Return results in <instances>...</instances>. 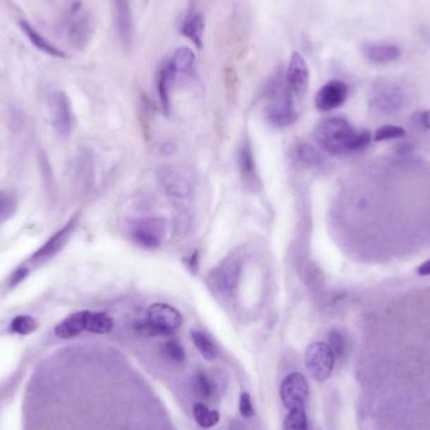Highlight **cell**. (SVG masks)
<instances>
[{
    "label": "cell",
    "mask_w": 430,
    "mask_h": 430,
    "mask_svg": "<svg viewBox=\"0 0 430 430\" xmlns=\"http://www.w3.org/2000/svg\"><path fill=\"white\" fill-rule=\"evenodd\" d=\"M314 140L321 149L331 155H351L371 145V133L355 130L343 117H330L314 128Z\"/></svg>",
    "instance_id": "cell-1"
},
{
    "label": "cell",
    "mask_w": 430,
    "mask_h": 430,
    "mask_svg": "<svg viewBox=\"0 0 430 430\" xmlns=\"http://www.w3.org/2000/svg\"><path fill=\"white\" fill-rule=\"evenodd\" d=\"M245 253L237 250L228 254L216 267L210 272L209 285L221 296H232L238 287L245 267Z\"/></svg>",
    "instance_id": "cell-2"
},
{
    "label": "cell",
    "mask_w": 430,
    "mask_h": 430,
    "mask_svg": "<svg viewBox=\"0 0 430 430\" xmlns=\"http://www.w3.org/2000/svg\"><path fill=\"white\" fill-rule=\"evenodd\" d=\"M183 322L181 314L166 303H155L147 311V320L139 322L136 330L146 336H169Z\"/></svg>",
    "instance_id": "cell-3"
},
{
    "label": "cell",
    "mask_w": 430,
    "mask_h": 430,
    "mask_svg": "<svg viewBox=\"0 0 430 430\" xmlns=\"http://www.w3.org/2000/svg\"><path fill=\"white\" fill-rule=\"evenodd\" d=\"M157 181L171 198H190L195 190V175L184 165L163 166L157 171Z\"/></svg>",
    "instance_id": "cell-4"
},
{
    "label": "cell",
    "mask_w": 430,
    "mask_h": 430,
    "mask_svg": "<svg viewBox=\"0 0 430 430\" xmlns=\"http://www.w3.org/2000/svg\"><path fill=\"white\" fill-rule=\"evenodd\" d=\"M295 99L285 83V77H276L271 88V104L268 106V118L277 126H290L296 121L297 112L293 105Z\"/></svg>",
    "instance_id": "cell-5"
},
{
    "label": "cell",
    "mask_w": 430,
    "mask_h": 430,
    "mask_svg": "<svg viewBox=\"0 0 430 430\" xmlns=\"http://www.w3.org/2000/svg\"><path fill=\"white\" fill-rule=\"evenodd\" d=\"M335 355L328 343L324 341L311 343L305 355V364L308 374L314 381L324 383L331 376L335 367Z\"/></svg>",
    "instance_id": "cell-6"
},
{
    "label": "cell",
    "mask_w": 430,
    "mask_h": 430,
    "mask_svg": "<svg viewBox=\"0 0 430 430\" xmlns=\"http://www.w3.org/2000/svg\"><path fill=\"white\" fill-rule=\"evenodd\" d=\"M166 233V221L163 218H142L130 226V234L135 243L155 250L163 245Z\"/></svg>",
    "instance_id": "cell-7"
},
{
    "label": "cell",
    "mask_w": 430,
    "mask_h": 430,
    "mask_svg": "<svg viewBox=\"0 0 430 430\" xmlns=\"http://www.w3.org/2000/svg\"><path fill=\"white\" fill-rule=\"evenodd\" d=\"M281 398L288 410L305 409L308 399V383L302 374L292 372L283 380Z\"/></svg>",
    "instance_id": "cell-8"
},
{
    "label": "cell",
    "mask_w": 430,
    "mask_h": 430,
    "mask_svg": "<svg viewBox=\"0 0 430 430\" xmlns=\"http://www.w3.org/2000/svg\"><path fill=\"white\" fill-rule=\"evenodd\" d=\"M285 83L293 99H302L303 94L307 92L309 70L301 53H292L285 73Z\"/></svg>",
    "instance_id": "cell-9"
},
{
    "label": "cell",
    "mask_w": 430,
    "mask_h": 430,
    "mask_svg": "<svg viewBox=\"0 0 430 430\" xmlns=\"http://www.w3.org/2000/svg\"><path fill=\"white\" fill-rule=\"evenodd\" d=\"M94 24L91 14L81 9H70V20L67 30L68 41L78 51L86 48L92 38Z\"/></svg>",
    "instance_id": "cell-10"
},
{
    "label": "cell",
    "mask_w": 430,
    "mask_h": 430,
    "mask_svg": "<svg viewBox=\"0 0 430 430\" xmlns=\"http://www.w3.org/2000/svg\"><path fill=\"white\" fill-rule=\"evenodd\" d=\"M404 99L405 96L400 87L389 82H380L372 90L370 102L380 112L391 113L400 110Z\"/></svg>",
    "instance_id": "cell-11"
},
{
    "label": "cell",
    "mask_w": 430,
    "mask_h": 430,
    "mask_svg": "<svg viewBox=\"0 0 430 430\" xmlns=\"http://www.w3.org/2000/svg\"><path fill=\"white\" fill-rule=\"evenodd\" d=\"M112 13L117 38L123 48H130L134 39V19L128 0H112Z\"/></svg>",
    "instance_id": "cell-12"
},
{
    "label": "cell",
    "mask_w": 430,
    "mask_h": 430,
    "mask_svg": "<svg viewBox=\"0 0 430 430\" xmlns=\"http://www.w3.org/2000/svg\"><path fill=\"white\" fill-rule=\"evenodd\" d=\"M349 96V87L343 81L333 80L327 82L320 88V91L316 94L314 104L320 111H333L341 107L346 102Z\"/></svg>",
    "instance_id": "cell-13"
},
{
    "label": "cell",
    "mask_w": 430,
    "mask_h": 430,
    "mask_svg": "<svg viewBox=\"0 0 430 430\" xmlns=\"http://www.w3.org/2000/svg\"><path fill=\"white\" fill-rule=\"evenodd\" d=\"M76 221L77 218L70 219L59 233H56L52 238L49 239L46 245L42 247L41 250L35 252V256L32 257V262L41 263V262L47 261L48 258H51L54 254H57L59 250H62L64 245L67 243V240L70 239V234L76 227Z\"/></svg>",
    "instance_id": "cell-14"
},
{
    "label": "cell",
    "mask_w": 430,
    "mask_h": 430,
    "mask_svg": "<svg viewBox=\"0 0 430 430\" xmlns=\"http://www.w3.org/2000/svg\"><path fill=\"white\" fill-rule=\"evenodd\" d=\"M53 118L54 128L59 135H68L72 126V113H70V102L66 93H56L53 99Z\"/></svg>",
    "instance_id": "cell-15"
},
{
    "label": "cell",
    "mask_w": 430,
    "mask_h": 430,
    "mask_svg": "<svg viewBox=\"0 0 430 430\" xmlns=\"http://www.w3.org/2000/svg\"><path fill=\"white\" fill-rule=\"evenodd\" d=\"M175 75L174 68L170 63L169 61L164 62L163 66L160 67L159 73H157V92H159V99L161 102L165 113H170V106H171V88L174 85Z\"/></svg>",
    "instance_id": "cell-16"
},
{
    "label": "cell",
    "mask_w": 430,
    "mask_h": 430,
    "mask_svg": "<svg viewBox=\"0 0 430 430\" xmlns=\"http://www.w3.org/2000/svg\"><path fill=\"white\" fill-rule=\"evenodd\" d=\"M90 311H81L70 314L59 325L56 326L54 332L61 338H76L83 331H87V319Z\"/></svg>",
    "instance_id": "cell-17"
},
{
    "label": "cell",
    "mask_w": 430,
    "mask_h": 430,
    "mask_svg": "<svg viewBox=\"0 0 430 430\" xmlns=\"http://www.w3.org/2000/svg\"><path fill=\"white\" fill-rule=\"evenodd\" d=\"M19 27H20V30H23L24 35H27V38L30 39V43L37 49H39L41 52L46 53V54L54 57V59H63L67 57V54L63 51H61L57 47L53 46L52 43L47 41L46 38L39 32H37L32 24L25 22V20H20Z\"/></svg>",
    "instance_id": "cell-18"
},
{
    "label": "cell",
    "mask_w": 430,
    "mask_h": 430,
    "mask_svg": "<svg viewBox=\"0 0 430 430\" xmlns=\"http://www.w3.org/2000/svg\"><path fill=\"white\" fill-rule=\"evenodd\" d=\"M239 170L245 184L250 186H257L258 184V174H257L256 160L253 155V150L248 141H245L240 146L238 156Z\"/></svg>",
    "instance_id": "cell-19"
},
{
    "label": "cell",
    "mask_w": 430,
    "mask_h": 430,
    "mask_svg": "<svg viewBox=\"0 0 430 430\" xmlns=\"http://www.w3.org/2000/svg\"><path fill=\"white\" fill-rule=\"evenodd\" d=\"M364 54L369 61L374 63L385 64L394 62L401 56L399 47L394 44H380V43H370L364 47Z\"/></svg>",
    "instance_id": "cell-20"
},
{
    "label": "cell",
    "mask_w": 430,
    "mask_h": 430,
    "mask_svg": "<svg viewBox=\"0 0 430 430\" xmlns=\"http://www.w3.org/2000/svg\"><path fill=\"white\" fill-rule=\"evenodd\" d=\"M205 20L200 13H190L181 24V35L189 38L198 49L203 48V35Z\"/></svg>",
    "instance_id": "cell-21"
},
{
    "label": "cell",
    "mask_w": 430,
    "mask_h": 430,
    "mask_svg": "<svg viewBox=\"0 0 430 430\" xmlns=\"http://www.w3.org/2000/svg\"><path fill=\"white\" fill-rule=\"evenodd\" d=\"M170 63L173 66L175 75L181 76H192L195 64V56L190 48L180 47L175 51L173 57L170 59Z\"/></svg>",
    "instance_id": "cell-22"
},
{
    "label": "cell",
    "mask_w": 430,
    "mask_h": 430,
    "mask_svg": "<svg viewBox=\"0 0 430 430\" xmlns=\"http://www.w3.org/2000/svg\"><path fill=\"white\" fill-rule=\"evenodd\" d=\"M192 390L202 400H208L214 395V383L207 372L198 371L192 379Z\"/></svg>",
    "instance_id": "cell-23"
},
{
    "label": "cell",
    "mask_w": 430,
    "mask_h": 430,
    "mask_svg": "<svg viewBox=\"0 0 430 430\" xmlns=\"http://www.w3.org/2000/svg\"><path fill=\"white\" fill-rule=\"evenodd\" d=\"M194 418L199 426L204 429H209L219 423L221 415L216 410H210L203 403H197L194 405Z\"/></svg>",
    "instance_id": "cell-24"
},
{
    "label": "cell",
    "mask_w": 430,
    "mask_h": 430,
    "mask_svg": "<svg viewBox=\"0 0 430 430\" xmlns=\"http://www.w3.org/2000/svg\"><path fill=\"white\" fill-rule=\"evenodd\" d=\"M113 328V321L104 312H88L87 331L92 333H109Z\"/></svg>",
    "instance_id": "cell-25"
},
{
    "label": "cell",
    "mask_w": 430,
    "mask_h": 430,
    "mask_svg": "<svg viewBox=\"0 0 430 430\" xmlns=\"http://www.w3.org/2000/svg\"><path fill=\"white\" fill-rule=\"evenodd\" d=\"M192 340L194 345L197 346V349L199 350V352L203 355V357H205L207 360H214L216 357V348H215L213 340L207 333L199 331V330H192Z\"/></svg>",
    "instance_id": "cell-26"
},
{
    "label": "cell",
    "mask_w": 430,
    "mask_h": 430,
    "mask_svg": "<svg viewBox=\"0 0 430 430\" xmlns=\"http://www.w3.org/2000/svg\"><path fill=\"white\" fill-rule=\"evenodd\" d=\"M327 343L331 348L335 359L343 360L348 352V340L343 332L338 330H331L327 335Z\"/></svg>",
    "instance_id": "cell-27"
},
{
    "label": "cell",
    "mask_w": 430,
    "mask_h": 430,
    "mask_svg": "<svg viewBox=\"0 0 430 430\" xmlns=\"http://www.w3.org/2000/svg\"><path fill=\"white\" fill-rule=\"evenodd\" d=\"M296 156L303 165H308V166H316L322 163V157L320 154L316 152L312 146L307 145V144L297 146Z\"/></svg>",
    "instance_id": "cell-28"
},
{
    "label": "cell",
    "mask_w": 430,
    "mask_h": 430,
    "mask_svg": "<svg viewBox=\"0 0 430 430\" xmlns=\"http://www.w3.org/2000/svg\"><path fill=\"white\" fill-rule=\"evenodd\" d=\"M285 430H308L307 415L305 409L290 410L285 422Z\"/></svg>",
    "instance_id": "cell-29"
},
{
    "label": "cell",
    "mask_w": 430,
    "mask_h": 430,
    "mask_svg": "<svg viewBox=\"0 0 430 430\" xmlns=\"http://www.w3.org/2000/svg\"><path fill=\"white\" fill-rule=\"evenodd\" d=\"M407 135L405 128L394 125H385L383 128H378L376 133L374 134V141L375 142H383L388 140L401 139Z\"/></svg>",
    "instance_id": "cell-30"
},
{
    "label": "cell",
    "mask_w": 430,
    "mask_h": 430,
    "mask_svg": "<svg viewBox=\"0 0 430 430\" xmlns=\"http://www.w3.org/2000/svg\"><path fill=\"white\" fill-rule=\"evenodd\" d=\"M37 322H35L33 317L27 316V314H22V316H17L11 324V330L16 333L19 335H28L32 333L37 328Z\"/></svg>",
    "instance_id": "cell-31"
},
{
    "label": "cell",
    "mask_w": 430,
    "mask_h": 430,
    "mask_svg": "<svg viewBox=\"0 0 430 430\" xmlns=\"http://www.w3.org/2000/svg\"><path fill=\"white\" fill-rule=\"evenodd\" d=\"M17 209V199L11 192H0V223L11 218Z\"/></svg>",
    "instance_id": "cell-32"
},
{
    "label": "cell",
    "mask_w": 430,
    "mask_h": 430,
    "mask_svg": "<svg viewBox=\"0 0 430 430\" xmlns=\"http://www.w3.org/2000/svg\"><path fill=\"white\" fill-rule=\"evenodd\" d=\"M164 355L173 362H184L185 361V350L181 346V343L176 340H170L164 346Z\"/></svg>",
    "instance_id": "cell-33"
},
{
    "label": "cell",
    "mask_w": 430,
    "mask_h": 430,
    "mask_svg": "<svg viewBox=\"0 0 430 430\" xmlns=\"http://www.w3.org/2000/svg\"><path fill=\"white\" fill-rule=\"evenodd\" d=\"M239 412L242 414V417L245 419H250L254 415V407L253 403L250 399V395L248 393H242L239 398Z\"/></svg>",
    "instance_id": "cell-34"
},
{
    "label": "cell",
    "mask_w": 430,
    "mask_h": 430,
    "mask_svg": "<svg viewBox=\"0 0 430 430\" xmlns=\"http://www.w3.org/2000/svg\"><path fill=\"white\" fill-rule=\"evenodd\" d=\"M414 121L425 130H430V110L417 112L414 115Z\"/></svg>",
    "instance_id": "cell-35"
},
{
    "label": "cell",
    "mask_w": 430,
    "mask_h": 430,
    "mask_svg": "<svg viewBox=\"0 0 430 430\" xmlns=\"http://www.w3.org/2000/svg\"><path fill=\"white\" fill-rule=\"evenodd\" d=\"M30 274V269L27 267L18 268L17 271L11 276V287H16L23 281Z\"/></svg>",
    "instance_id": "cell-36"
},
{
    "label": "cell",
    "mask_w": 430,
    "mask_h": 430,
    "mask_svg": "<svg viewBox=\"0 0 430 430\" xmlns=\"http://www.w3.org/2000/svg\"><path fill=\"white\" fill-rule=\"evenodd\" d=\"M417 274L419 276H423V277L430 276V259L425 261L422 264H419L418 268H417Z\"/></svg>",
    "instance_id": "cell-37"
}]
</instances>
